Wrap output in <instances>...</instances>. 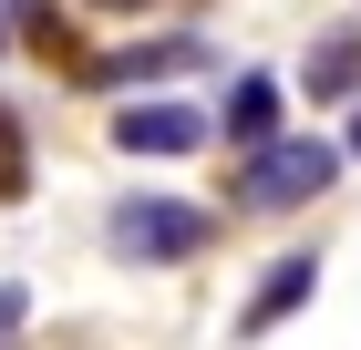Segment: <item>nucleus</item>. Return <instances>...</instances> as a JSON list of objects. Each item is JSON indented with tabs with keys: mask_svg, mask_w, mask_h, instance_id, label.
Here are the masks:
<instances>
[{
	"mask_svg": "<svg viewBox=\"0 0 361 350\" xmlns=\"http://www.w3.org/2000/svg\"><path fill=\"white\" fill-rule=\"evenodd\" d=\"M31 196V124H21V104H0V206H21Z\"/></svg>",
	"mask_w": 361,
	"mask_h": 350,
	"instance_id": "8",
	"label": "nucleus"
},
{
	"mask_svg": "<svg viewBox=\"0 0 361 350\" xmlns=\"http://www.w3.org/2000/svg\"><path fill=\"white\" fill-rule=\"evenodd\" d=\"M279 113H289V93H279V73H238V82H227V104L207 113V124H217V135L238 144V155H248V144H269V135H289Z\"/></svg>",
	"mask_w": 361,
	"mask_h": 350,
	"instance_id": "6",
	"label": "nucleus"
},
{
	"mask_svg": "<svg viewBox=\"0 0 361 350\" xmlns=\"http://www.w3.org/2000/svg\"><path fill=\"white\" fill-rule=\"evenodd\" d=\"M0 21H11V42H31L42 62H62V21H52V0H0Z\"/></svg>",
	"mask_w": 361,
	"mask_h": 350,
	"instance_id": "9",
	"label": "nucleus"
},
{
	"mask_svg": "<svg viewBox=\"0 0 361 350\" xmlns=\"http://www.w3.org/2000/svg\"><path fill=\"white\" fill-rule=\"evenodd\" d=\"M83 11H114V21H135V11H155V0H83Z\"/></svg>",
	"mask_w": 361,
	"mask_h": 350,
	"instance_id": "11",
	"label": "nucleus"
},
{
	"mask_svg": "<svg viewBox=\"0 0 361 350\" xmlns=\"http://www.w3.org/2000/svg\"><path fill=\"white\" fill-rule=\"evenodd\" d=\"M207 135H217V124L196 104H166V93H145V104L114 113V144H124V155H196Z\"/></svg>",
	"mask_w": 361,
	"mask_h": 350,
	"instance_id": "3",
	"label": "nucleus"
},
{
	"mask_svg": "<svg viewBox=\"0 0 361 350\" xmlns=\"http://www.w3.org/2000/svg\"><path fill=\"white\" fill-rule=\"evenodd\" d=\"M310 299H320V258H310V247L269 258V278H258V289H248V309H238V340H269L279 320H300Z\"/></svg>",
	"mask_w": 361,
	"mask_h": 350,
	"instance_id": "4",
	"label": "nucleus"
},
{
	"mask_svg": "<svg viewBox=\"0 0 361 350\" xmlns=\"http://www.w3.org/2000/svg\"><path fill=\"white\" fill-rule=\"evenodd\" d=\"M207 237H217V216L196 196H114L104 216V247L124 268H186V258H207Z\"/></svg>",
	"mask_w": 361,
	"mask_h": 350,
	"instance_id": "2",
	"label": "nucleus"
},
{
	"mask_svg": "<svg viewBox=\"0 0 361 350\" xmlns=\"http://www.w3.org/2000/svg\"><path fill=\"white\" fill-rule=\"evenodd\" d=\"M300 93H310V104H361V21H351V31H320V42H310Z\"/></svg>",
	"mask_w": 361,
	"mask_h": 350,
	"instance_id": "7",
	"label": "nucleus"
},
{
	"mask_svg": "<svg viewBox=\"0 0 361 350\" xmlns=\"http://www.w3.org/2000/svg\"><path fill=\"white\" fill-rule=\"evenodd\" d=\"M166 73H207V42H196V31H166V42H124V52L83 62V82H104V93H124V82H166Z\"/></svg>",
	"mask_w": 361,
	"mask_h": 350,
	"instance_id": "5",
	"label": "nucleus"
},
{
	"mask_svg": "<svg viewBox=\"0 0 361 350\" xmlns=\"http://www.w3.org/2000/svg\"><path fill=\"white\" fill-rule=\"evenodd\" d=\"M21 320H31V289L11 278V289H0V350H11V330H21Z\"/></svg>",
	"mask_w": 361,
	"mask_h": 350,
	"instance_id": "10",
	"label": "nucleus"
},
{
	"mask_svg": "<svg viewBox=\"0 0 361 350\" xmlns=\"http://www.w3.org/2000/svg\"><path fill=\"white\" fill-rule=\"evenodd\" d=\"M341 165H351V155H341L331 135H269V144L238 155L227 206H238V216H289V206H310V196H331Z\"/></svg>",
	"mask_w": 361,
	"mask_h": 350,
	"instance_id": "1",
	"label": "nucleus"
},
{
	"mask_svg": "<svg viewBox=\"0 0 361 350\" xmlns=\"http://www.w3.org/2000/svg\"><path fill=\"white\" fill-rule=\"evenodd\" d=\"M341 155H351V165H361V113H351V144H341Z\"/></svg>",
	"mask_w": 361,
	"mask_h": 350,
	"instance_id": "12",
	"label": "nucleus"
}]
</instances>
